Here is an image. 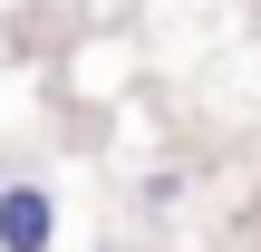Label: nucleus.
<instances>
[{"label": "nucleus", "instance_id": "f257e3e1", "mask_svg": "<svg viewBox=\"0 0 261 252\" xmlns=\"http://www.w3.org/2000/svg\"><path fill=\"white\" fill-rule=\"evenodd\" d=\"M48 223H58V214H48L39 185H10V194H0V243H10V252H39V243H48Z\"/></svg>", "mask_w": 261, "mask_h": 252}]
</instances>
